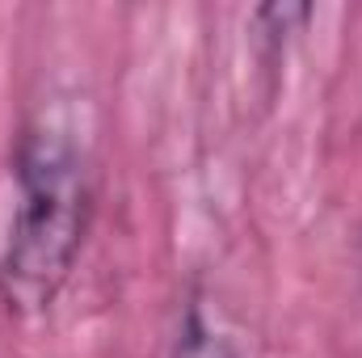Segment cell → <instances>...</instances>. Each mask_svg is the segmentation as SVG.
Here are the masks:
<instances>
[{
  "instance_id": "cell-1",
  "label": "cell",
  "mask_w": 362,
  "mask_h": 358,
  "mask_svg": "<svg viewBox=\"0 0 362 358\" xmlns=\"http://www.w3.org/2000/svg\"><path fill=\"white\" fill-rule=\"evenodd\" d=\"M93 211L85 139L59 114L34 118L13 148V211L0 245V295L17 312H42L81 258Z\"/></svg>"
},
{
  "instance_id": "cell-2",
  "label": "cell",
  "mask_w": 362,
  "mask_h": 358,
  "mask_svg": "<svg viewBox=\"0 0 362 358\" xmlns=\"http://www.w3.org/2000/svg\"><path fill=\"white\" fill-rule=\"evenodd\" d=\"M173 358H240V354H236V346L206 321L202 304H189V308H185V321H181V329H177V350H173Z\"/></svg>"
}]
</instances>
